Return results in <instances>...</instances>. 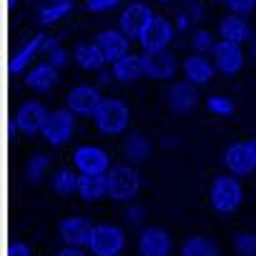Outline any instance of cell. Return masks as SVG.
<instances>
[{
	"label": "cell",
	"instance_id": "cell-1",
	"mask_svg": "<svg viewBox=\"0 0 256 256\" xmlns=\"http://www.w3.org/2000/svg\"><path fill=\"white\" fill-rule=\"evenodd\" d=\"M128 120H131V110L120 98H103L93 113L96 128L106 136H120L128 128Z\"/></svg>",
	"mask_w": 256,
	"mask_h": 256
},
{
	"label": "cell",
	"instance_id": "cell-2",
	"mask_svg": "<svg viewBox=\"0 0 256 256\" xmlns=\"http://www.w3.org/2000/svg\"><path fill=\"white\" fill-rule=\"evenodd\" d=\"M106 181H108V196L116 201H131L141 191V176L134 166H123V164L110 166Z\"/></svg>",
	"mask_w": 256,
	"mask_h": 256
},
{
	"label": "cell",
	"instance_id": "cell-3",
	"mask_svg": "<svg viewBox=\"0 0 256 256\" xmlns=\"http://www.w3.org/2000/svg\"><path fill=\"white\" fill-rule=\"evenodd\" d=\"M208 198H211V206L221 214H231L241 206V198H244V188H241V181L236 176H218L214 184H211V191H208Z\"/></svg>",
	"mask_w": 256,
	"mask_h": 256
},
{
	"label": "cell",
	"instance_id": "cell-4",
	"mask_svg": "<svg viewBox=\"0 0 256 256\" xmlns=\"http://www.w3.org/2000/svg\"><path fill=\"white\" fill-rule=\"evenodd\" d=\"M76 113L73 110H53L48 113L46 123H43V141L50 144V146H63L68 144L73 136H76Z\"/></svg>",
	"mask_w": 256,
	"mask_h": 256
},
{
	"label": "cell",
	"instance_id": "cell-5",
	"mask_svg": "<svg viewBox=\"0 0 256 256\" xmlns=\"http://www.w3.org/2000/svg\"><path fill=\"white\" fill-rule=\"evenodd\" d=\"M126 246V234L113 224H98L93 228L90 251L93 256H118Z\"/></svg>",
	"mask_w": 256,
	"mask_h": 256
},
{
	"label": "cell",
	"instance_id": "cell-6",
	"mask_svg": "<svg viewBox=\"0 0 256 256\" xmlns=\"http://www.w3.org/2000/svg\"><path fill=\"white\" fill-rule=\"evenodd\" d=\"M224 161H226V168L234 174V176H248L256 171V148H254V141H238L234 146L226 148L224 154Z\"/></svg>",
	"mask_w": 256,
	"mask_h": 256
},
{
	"label": "cell",
	"instance_id": "cell-7",
	"mask_svg": "<svg viewBox=\"0 0 256 256\" xmlns=\"http://www.w3.org/2000/svg\"><path fill=\"white\" fill-rule=\"evenodd\" d=\"M154 10L146 6V3H134V6H128L120 16V30L131 38V40H141L144 30L148 28V23L154 20Z\"/></svg>",
	"mask_w": 256,
	"mask_h": 256
},
{
	"label": "cell",
	"instance_id": "cell-8",
	"mask_svg": "<svg viewBox=\"0 0 256 256\" xmlns=\"http://www.w3.org/2000/svg\"><path fill=\"white\" fill-rule=\"evenodd\" d=\"M73 164L80 174H108L110 156L100 146H80L73 151Z\"/></svg>",
	"mask_w": 256,
	"mask_h": 256
},
{
	"label": "cell",
	"instance_id": "cell-9",
	"mask_svg": "<svg viewBox=\"0 0 256 256\" xmlns=\"http://www.w3.org/2000/svg\"><path fill=\"white\" fill-rule=\"evenodd\" d=\"M93 228L96 226L83 216H68L60 221V236H63L66 246H76V248H90Z\"/></svg>",
	"mask_w": 256,
	"mask_h": 256
},
{
	"label": "cell",
	"instance_id": "cell-10",
	"mask_svg": "<svg viewBox=\"0 0 256 256\" xmlns=\"http://www.w3.org/2000/svg\"><path fill=\"white\" fill-rule=\"evenodd\" d=\"M214 66L221 70V73H238L244 68V50H241V43H234V40H221L214 46Z\"/></svg>",
	"mask_w": 256,
	"mask_h": 256
},
{
	"label": "cell",
	"instance_id": "cell-11",
	"mask_svg": "<svg viewBox=\"0 0 256 256\" xmlns=\"http://www.w3.org/2000/svg\"><path fill=\"white\" fill-rule=\"evenodd\" d=\"M144 73L154 80H168L176 73V60L174 56L161 48V50H146L144 53Z\"/></svg>",
	"mask_w": 256,
	"mask_h": 256
},
{
	"label": "cell",
	"instance_id": "cell-12",
	"mask_svg": "<svg viewBox=\"0 0 256 256\" xmlns=\"http://www.w3.org/2000/svg\"><path fill=\"white\" fill-rule=\"evenodd\" d=\"M174 30H176V26H174L171 20H166V18H154V20L148 23V28L144 30V36H141V46H144L146 50L168 48L171 40H174Z\"/></svg>",
	"mask_w": 256,
	"mask_h": 256
},
{
	"label": "cell",
	"instance_id": "cell-13",
	"mask_svg": "<svg viewBox=\"0 0 256 256\" xmlns=\"http://www.w3.org/2000/svg\"><path fill=\"white\" fill-rule=\"evenodd\" d=\"M48 113H50V110L46 108L43 100H26V103L18 108L16 120H18V126H20L23 134H38V131H43V123H46Z\"/></svg>",
	"mask_w": 256,
	"mask_h": 256
},
{
	"label": "cell",
	"instance_id": "cell-14",
	"mask_svg": "<svg viewBox=\"0 0 256 256\" xmlns=\"http://www.w3.org/2000/svg\"><path fill=\"white\" fill-rule=\"evenodd\" d=\"M66 100H68V110H73L76 116H93L103 98H100L98 88H93V86H76Z\"/></svg>",
	"mask_w": 256,
	"mask_h": 256
},
{
	"label": "cell",
	"instance_id": "cell-15",
	"mask_svg": "<svg viewBox=\"0 0 256 256\" xmlns=\"http://www.w3.org/2000/svg\"><path fill=\"white\" fill-rule=\"evenodd\" d=\"M174 248L171 236L164 228H144L138 238V251L141 256H168Z\"/></svg>",
	"mask_w": 256,
	"mask_h": 256
},
{
	"label": "cell",
	"instance_id": "cell-16",
	"mask_svg": "<svg viewBox=\"0 0 256 256\" xmlns=\"http://www.w3.org/2000/svg\"><path fill=\"white\" fill-rule=\"evenodd\" d=\"M128 40H131V38H128L120 28H118V30H103V33H98V38H96V43L103 48L108 63H116V60L123 58L126 53H131V50H128Z\"/></svg>",
	"mask_w": 256,
	"mask_h": 256
},
{
	"label": "cell",
	"instance_id": "cell-17",
	"mask_svg": "<svg viewBox=\"0 0 256 256\" xmlns=\"http://www.w3.org/2000/svg\"><path fill=\"white\" fill-rule=\"evenodd\" d=\"M196 98H198L196 83H191V80H178V83H174V86L168 88V106H171L176 113L191 110V108L196 106Z\"/></svg>",
	"mask_w": 256,
	"mask_h": 256
},
{
	"label": "cell",
	"instance_id": "cell-18",
	"mask_svg": "<svg viewBox=\"0 0 256 256\" xmlns=\"http://www.w3.org/2000/svg\"><path fill=\"white\" fill-rule=\"evenodd\" d=\"M214 68H216V66H214L208 58H204V53H194L191 58L184 60V73H186V78H188L191 83H196V86H208L211 78H214Z\"/></svg>",
	"mask_w": 256,
	"mask_h": 256
},
{
	"label": "cell",
	"instance_id": "cell-19",
	"mask_svg": "<svg viewBox=\"0 0 256 256\" xmlns=\"http://www.w3.org/2000/svg\"><path fill=\"white\" fill-rule=\"evenodd\" d=\"M113 76H116V80H120V83H134V80H138L141 76H146V73H144V56L126 53L123 58H118V60L113 63Z\"/></svg>",
	"mask_w": 256,
	"mask_h": 256
},
{
	"label": "cell",
	"instance_id": "cell-20",
	"mask_svg": "<svg viewBox=\"0 0 256 256\" xmlns=\"http://www.w3.org/2000/svg\"><path fill=\"white\" fill-rule=\"evenodd\" d=\"M26 83H28V88L46 93V90H50V88L58 83V68H56L53 63H48V60H46V63H38V66H33V68L28 70Z\"/></svg>",
	"mask_w": 256,
	"mask_h": 256
},
{
	"label": "cell",
	"instance_id": "cell-21",
	"mask_svg": "<svg viewBox=\"0 0 256 256\" xmlns=\"http://www.w3.org/2000/svg\"><path fill=\"white\" fill-rule=\"evenodd\" d=\"M78 196L83 201H98V198L108 196L106 174H80L78 176Z\"/></svg>",
	"mask_w": 256,
	"mask_h": 256
},
{
	"label": "cell",
	"instance_id": "cell-22",
	"mask_svg": "<svg viewBox=\"0 0 256 256\" xmlns=\"http://www.w3.org/2000/svg\"><path fill=\"white\" fill-rule=\"evenodd\" d=\"M221 38H224V40H234V43L248 40V38H251V28H248L246 18L238 16V13L226 16V18L221 20Z\"/></svg>",
	"mask_w": 256,
	"mask_h": 256
},
{
	"label": "cell",
	"instance_id": "cell-23",
	"mask_svg": "<svg viewBox=\"0 0 256 256\" xmlns=\"http://www.w3.org/2000/svg\"><path fill=\"white\" fill-rule=\"evenodd\" d=\"M76 60L86 70H100L108 63V58H106V53L98 43H80L76 48Z\"/></svg>",
	"mask_w": 256,
	"mask_h": 256
},
{
	"label": "cell",
	"instance_id": "cell-24",
	"mask_svg": "<svg viewBox=\"0 0 256 256\" xmlns=\"http://www.w3.org/2000/svg\"><path fill=\"white\" fill-rule=\"evenodd\" d=\"M123 156L131 164H144L151 156V141L144 134H131L123 141Z\"/></svg>",
	"mask_w": 256,
	"mask_h": 256
},
{
	"label": "cell",
	"instance_id": "cell-25",
	"mask_svg": "<svg viewBox=\"0 0 256 256\" xmlns=\"http://www.w3.org/2000/svg\"><path fill=\"white\" fill-rule=\"evenodd\" d=\"M181 256H218L216 246L204 238V236H191L184 246H181Z\"/></svg>",
	"mask_w": 256,
	"mask_h": 256
},
{
	"label": "cell",
	"instance_id": "cell-26",
	"mask_svg": "<svg viewBox=\"0 0 256 256\" xmlns=\"http://www.w3.org/2000/svg\"><path fill=\"white\" fill-rule=\"evenodd\" d=\"M53 191L58 196H70L78 194V176L73 171H58L53 176Z\"/></svg>",
	"mask_w": 256,
	"mask_h": 256
},
{
	"label": "cell",
	"instance_id": "cell-27",
	"mask_svg": "<svg viewBox=\"0 0 256 256\" xmlns=\"http://www.w3.org/2000/svg\"><path fill=\"white\" fill-rule=\"evenodd\" d=\"M50 171V158L46 154H36L30 161H28V168H26V178L28 181H40L46 178Z\"/></svg>",
	"mask_w": 256,
	"mask_h": 256
},
{
	"label": "cell",
	"instance_id": "cell-28",
	"mask_svg": "<svg viewBox=\"0 0 256 256\" xmlns=\"http://www.w3.org/2000/svg\"><path fill=\"white\" fill-rule=\"evenodd\" d=\"M46 40H48V38H46L43 33H40V36H33V38H30V40H28V43L20 48V53L16 56V63H18V68H26V66H28V60L36 56V50L46 46Z\"/></svg>",
	"mask_w": 256,
	"mask_h": 256
},
{
	"label": "cell",
	"instance_id": "cell-29",
	"mask_svg": "<svg viewBox=\"0 0 256 256\" xmlns=\"http://www.w3.org/2000/svg\"><path fill=\"white\" fill-rule=\"evenodd\" d=\"M43 50H46L48 63H53L56 68H66V66L70 63V53H68L66 48H58V43H56V40H46Z\"/></svg>",
	"mask_w": 256,
	"mask_h": 256
},
{
	"label": "cell",
	"instance_id": "cell-30",
	"mask_svg": "<svg viewBox=\"0 0 256 256\" xmlns=\"http://www.w3.org/2000/svg\"><path fill=\"white\" fill-rule=\"evenodd\" d=\"M70 8H73V0L53 3V6H48V8H43V10H40V23H56V20L66 18V16L70 13Z\"/></svg>",
	"mask_w": 256,
	"mask_h": 256
},
{
	"label": "cell",
	"instance_id": "cell-31",
	"mask_svg": "<svg viewBox=\"0 0 256 256\" xmlns=\"http://www.w3.org/2000/svg\"><path fill=\"white\" fill-rule=\"evenodd\" d=\"M206 108H208V113H214V116H218V118H226V116H231V113L236 110L234 100L226 98V96H211V98L206 100Z\"/></svg>",
	"mask_w": 256,
	"mask_h": 256
},
{
	"label": "cell",
	"instance_id": "cell-32",
	"mask_svg": "<svg viewBox=\"0 0 256 256\" xmlns=\"http://www.w3.org/2000/svg\"><path fill=\"white\" fill-rule=\"evenodd\" d=\"M191 46L196 53H206V50H214L216 43H214V36L208 30H196V33H191Z\"/></svg>",
	"mask_w": 256,
	"mask_h": 256
},
{
	"label": "cell",
	"instance_id": "cell-33",
	"mask_svg": "<svg viewBox=\"0 0 256 256\" xmlns=\"http://www.w3.org/2000/svg\"><path fill=\"white\" fill-rule=\"evenodd\" d=\"M234 246H236V251L241 254V256H256V236L254 234H238L236 236V241H234Z\"/></svg>",
	"mask_w": 256,
	"mask_h": 256
},
{
	"label": "cell",
	"instance_id": "cell-34",
	"mask_svg": "<svg viewBox=\"0 0 256 256\" xmlns=\"http://www.w3.org/2000/svg\"><path fill=\"white\" fill-rule=\"evenodd\" d=\"M231 13H238V16H248V13H254V8H256V0H231Z\"/></svg>",
	"mask_w": 256,
	"mask_h": 256
},
{
	"label": "cell",
	"instance_id": "cell-35",
	"mask_svg": "<svg viewBox=\"0 0 256 256\" xmlns=\"http://www.w3.org/2000/svg\"><path fill=\"white\" fill-rule=\"evenodd\" d=\"M120 3H123V0H88V10L103 13V10H110V8H116Z\"/></svg>",
	"mask_w": 256,
	"mask_h": 256
},
{
	"label": "cell",
	"instance_id": "cell-36",
	"mask_svg": "<svg viewBox=\"0 0 256 256\" xmlns=\"http://www.w3.org/2000/svg\"><path fill=\"white\" fill-rule=\"evenodd\" d=\"M126 218H128V224L138 226V224L144 221V208H141V206H128V208H126Z\"/></svg>",
	"mask_w": 256,
	"mask_h": 256
},
{
	"label": "cell",
	"instance_id": "cell-37",
	"mask_svg": "<svg viewBox=\"0 0 256 256\" xmlns=\"http://www.w3.org/2000/svg\"><path fill=\"white\" fill-rule=\"evenodd\" d=\"M191 20H194L191 13H178V16H176V28H178V30H188Z\"/></svg>",
	"mask_w": 256,
	"mask_h": 256
},
{
	"label": "cell",
	"instance_id": "cell-38",
	"mask_svg": "<svg viewBox=\"0 0 256 256\" xmlns=\"http://www.w3.org/2000/svg\"><path fill=\"white\" fill-rule=\"evenodd\" d=\"M113 78H116V76H113V68H110V70H103V68L98 70V83H103V86H108V83H110Z\"/></svg>",
	"mask_w": 256,
	"mask_h": 256
},
{
	"label": "cell",
	"instance_id": "cell-39",
	"mask_svg": "<svg viewBox=\"0 0 256 256\" xmlns=\"http://www.w3.org/2000/svg\"><path fill=\"white\" fill-rule=\"evenodd\" d=\"M58 256H86L83 248H76V246H66L63 251H58Z\"/></svg>",
	"mask_w": 256,
	"mask_h": 256
},
{
	"label": "cell",
	"instance_id": "cell-40",
	"mask_svg": "<svg viewBox=\"0 0 256 256\" xmlns=\"http://www.w3.org/2000/svg\"><path fill=\"white\" fill-rule=\"evenodd\" d=\"M13 256H30V248H28L26 244H20V246L13 248Z\"/></svg>",
	"mask_w": 256,
	"mask_h": 256
},
{
	"label": "cell",
	"instance_id": "cell-41",
	"mask_svg": "<svg viewBox=\"0 0 256 256\" xmlns=\"http://www.w3.org/2000/svg\"><path fill=\"white\" fill-rule=\"evenodd\" d=\"M251 56L256 58V40H254V46H251Z\"/></svg>",
	"mask_w": 256,
	"mask_h": 256
},
{
	"label": "cell",
	"instance_id": "cell-42",
	"mask_svg": "<svg viewBox=\"0 0 256 256\" xmlns=\"http://www.w3.org/2000/svg\"><path fill=\"white\" fill-rule=\"evenodd\" d=\"M216 3H231V0H216Z\"/></svg>",
	"mask_w": 256,
	"mask_h": 256
},
{
	"label": "cell",
	"instance_id": "cell-43",
	"mask_svg": "<svg viewBox=\"0 0 256 256\" xmlns=\"http://www.w3.org/2000/svg\"><path fill=\"white\" fill-rule=\"evenodd\" d=\"M50 3H63V0H50Z\"/></svg>",
	"mask_w": 256,
	"mask_h": 256
},
{
	"label": "cell",
	"instance_id": "cell-44",
	"mask_svg": "<svg viewBox=\"0 0 256 256\" xmlns=\"http://www.w3.org/2000/svg\"><path fill=\"white\" fill-rule=\"evenodd\" d=\"M251 141H254V148H256V138H251Z\"/></svg>",
	"mask_w": 256,
	"mask_h": 256
},
{
	"label": "cell",
	"instance_id": "cell-45",
	"mask_svg": "<svg viewBox=\"0 0 256 256\" xmlns=\"http://www.w3.org/2000/svg\"><path fill=\"white\" fill-rule=\"evenodd\" d=\"M164 3H168V0H164Z\"/></svg>",
	"mask_w": 256,
	"mask_h": 256
},
{
	"label": "cell",
	"instance_id": "cell-46",
	"mask_svg": "<svg viewBox=\"0 0 256 256\" xmlns=\"http://www.w3.org/2000/svg\"><path fill=\"white\" fill-rule=\"evenodd\" d=\"M118 256H120V254H118Z\"/></svg>",
	"mask_w": 256,
	"mask_h": 256
}]
</instances>
